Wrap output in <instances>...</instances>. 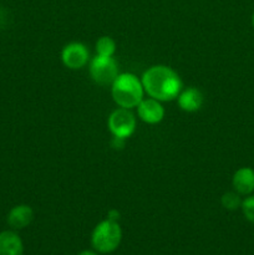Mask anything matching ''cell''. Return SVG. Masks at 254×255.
<instances>
[{
    "mask_svg": "<svg viewBox=\"0 0 254 255\" xmlns=\"http://www.w3.org/2000/svg\"><path fill=\"white\" fill-rule=\"evenodd\" d=\"M142 85L144 91L158 101L176 99L182 89V81L177 72L163 65L149 67L142 76Z\"/></svg>",
    "mask_w": 254,
    "mask_h": 255,
    "instance_id": "6da1fadb",
    "label": "cell"
},
{
    "mask_svg": "<svg viewBox=\"0 0 254 255\" xmlns=\"http://www.w3.org/2000/svg\"><path fill=\"white\" fill-rule=\"evenodd\" d=\"M143 85L134 75L121 74L112 84L114 101L122 109H133L143 100Z\"/></svg>",
    "mask_w": 254,
    "mask_h": 255,
    "instance_id": "7a4b0ae2",
    "label": "cell"
},
{
    "mask_svg": "<svg viewBox=\"0 0 254 255\" xmlns=\"http://www.w3.org/2000/svg\"><path fill=\"white\" fill-rule=\"evenodd\" d=\"M122 232L119 223L114 221L101 222L92 232V247L100 253H111L121 243Z\"/></svg>",
    "mask_w": 254,
    "mask_h": 255,
    "instance_id": "3957f363",
    "label": "cell"
},
{
    "mask_svg": "<svg viewBox=\"0 0 254 255\" xmlns=\"http://www.w3.org/2000/svg\"><path fill=\"white\" fill-rule=\"evenodd\" d=\"M90 74L96 84L106 86L114 84L119 76V67L112 57L99 56L97 55L90 64Z\"/></svg>",
    "mask_w": 254,
    "mask_h": 255,
    "instance_id": "277c9868",
    "label": "cell"
},
{
    "mask_svg": "<svg viewBox=\"0 0 254 255\" xmlns=\"http://www.w3.org/2000/svg\"><path fill=\"white\" fill-rule=\"evenodd\" d=\"M109 128L115 137L125 138L133 134L136 129V119L128 109H119L109 117Z\"/></svg>",
    "mask_w": 254,
    "mask_h": 255,
    "instance_id": "5b68a950",
    "label": "cell"
},
{
    "mask_svg": "<svg viewBox=\"0 0 254 255\" xmlns=\"http://www.w3.org/2000/svg\"><path fill=\"white\" fill-rule=\"evenodd\" d=\"M61 60L69 69H82L89 61V50L81 42H71L62 50Z\"/></svg>",
    "mask_w": 254,
    "mask_h": 255,
    "instance_id": "8992f818",
    "label": "cell"
},
{
    "mask_svg": "<svg viewBox=\"0 0 254 255\" xmlns=\"http://www.w3.org/2000/svg\"><path fill=\"white\" fill-rule=\"evenodd\" d=\"M137 114L143 122L149 125H156L161 122L164 117V109L158 100L147 99L142 100L137 106Z\"/></svg>",
    "mask_w": 254,
    "mask_h": 255,
    "instance_id": "52a82bcc",
    "label": "cell"
},
{
    "mask_svg": "<svg viewBox=\"0 0 254 255\" xmlns=\"http://www.w3.org/2000/svg\"><path fill=\"white\" fill-rule=\"evenodd\" d=\"M34 219V212L31 207L26 204H20V206L14 207L9 212L7 216V223L14 229H22L29 226Z\"/></svg>",
    "mask_w": 254,
    "mask_h": 255,
    "instance_id": "ba28073f",
    "label": "cell"
},
{
    "mask_svg": "<svg viewBox=\"0 0 254 255\" xmlns=\"http://www.w3.org/2000/svg\"><path fill=\"white\" fill-rule=\"evenodd\" d=\"M24 247L20 237L14 232L0 233V255H22Z\"/></svg>",
    "mask_w": 254,
    "mask_h": 255,
    "instance_id": "9c48e42d",
    "label": "cell"
},
{
    "mask_svg": "<svg viewBox=\"0 0 254 255\" xmlns=\"http://www.w3.org/2000/svg\"><path fill=\"white\" fill-rule=\"evenodd\" d=\"M233 187L238 194H251L254 191V171L248 167L238 169L233 176Z\"/></svg>",
    "mask_w": 254,
    "mask_h": 255,
    "instance_id": "30bf717a",
    "label": "cell"
},
{
    "mask_svg": "<svg viewBox=\"0 0 254 255\" xmlns=\"http://www.w3.org/2000/svg\"><path fill=\"white\" fill-rule=\"evenodd\" d=\"M178 105L183 111H198L203 105V94L196 87H189L178 96Z\"/></svg>",
    "mask_w": 254,
    "mask_h": 255,
    "instance_id": "8fae6325",
    "label": "cell"
},
{
    "mask_svg": "<svg viewBox=\"0 0 254 255\" xmlns=\"http://www.w3.org/2000/svg\"><path fill=\"white\" fill-rule=\"evenodd\" d=\"M96 51L99 56L112 57L116 51V42L110 36H102L96 42Z\"/></svg>",
    "mask_w": 254,
    "mask_h": 255,
    "instance_id": "7c38bea8",
    "label": "cell"
},
{
    "mask_svg": "<svg viewBox=\"0 0 254 255\" xmlns=\"http://www.w3.org/2000/svg\"><path fill=\"white\" fill-rule=\"evenodd\" d=\"M222 206L226 209H229V211H236L237 208L242 206V201L238 194L233 193V192H228V193L223 194V197H222Z\"/></svg>",
    "mask_w": 254,
    "mask_h": 255,
    "instance_id": "4fadbf2b",
    "label": "cell"
},
{
    "mask_svg": "<svg viewBox=\"0 0 254 255\" xmlns=\"http://www.w3.org/2000/svg\"><path fill=\"white\" fill-rule=\"evenodd\" d=\"M242 209H243V213L246 216V218L251 223L254 224V196L248 197V198L242 202Z\"/></svg>",
    "mask_w": 254,
    "mask_h": 255,
    "instance_id": "5bb4252c",
    "label": "cell"
},
{
    "mask_svg": "<svg viewBox=\"0 0 254 255\" xmlns=\"http://www.w3.org/2000/svg\"><path fill=\"white\" fill-rule=\"evenodd\" d=\"M124 142L125 138H120V137L114 136V139H112V147H114V148H122V147H124Z\"/></svg>",
    "mask_w": 254,
    "mask_h": 255,
    "instance_id": "9a60e30c",
    "label": "cell"
},
{
    "mask_svg": "<svg viewBox=\"0 0 254 255\" xmlns=\"http://www.w3.org/2000/svg\"><path fill=\"white\" fill-rule=\"evenodd\" d=\"M119 218H120V213L117 211L112 209V211L109 212V218H107V219H110V221L117 222V221H119Z\"/></svg>",
    "mask_w": 254,
    "mask_h": 255,
    "instance_id": "2e32d148",
    "label": "cell"
},
{
    "mask_svg": "<svg viewBox=\"0 0 254 255\" xmlns=\"http://www.w3.org/2000/svg\"><path fill=\"white\" fill-rule=\"evenodd\" d=\"M79 255H97L96 253H94V252H90V251H85V252H81Z\"/></svg>",
    "mask_w": 254,
    "mask_h": 255,
    "instance_id": "e0dca14e",
    "label": "cell"
},
{
    "mask_svg": "<svg viewBox=\"0 0 254 255\" xmlns=\"http://www.w3.org/2000/svg\"><path fill=\"white\" fill-rule=\"evenodd\" d=\"M252 24H253V27H254V14H253V17H252Z\"/></svg>",
    "mask_w": 254,
    "mask_h": 255,
    "instance_id": "ac0fdd59",
    "label": "cell"
}]
</instances>
